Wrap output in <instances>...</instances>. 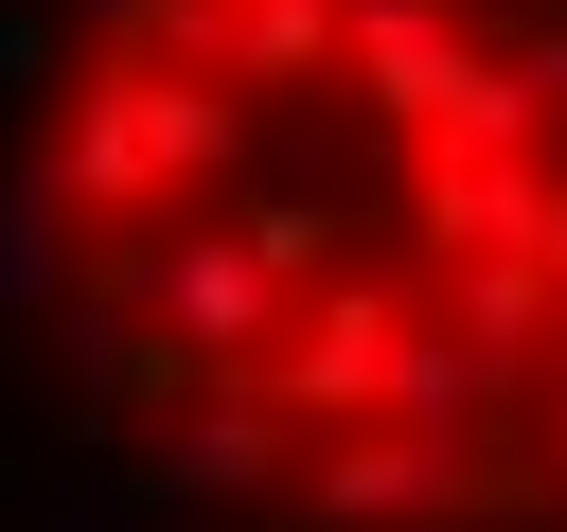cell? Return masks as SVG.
<instances>
[{"mask_svg":"<svg viewBox=\"0 0 567 532\" xmlns=\"http://www.w3.org/2000/svg\"><path fill=\"white\" fill-rule=\"evenodd\" d=\"M0 284L177 532H567V0H53Z\"/></svg>","mask_w":567,"mask_h":532,"instance_id":"6da1fadb","label":"cell"}]
</instances>
